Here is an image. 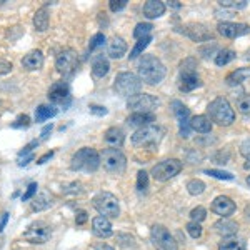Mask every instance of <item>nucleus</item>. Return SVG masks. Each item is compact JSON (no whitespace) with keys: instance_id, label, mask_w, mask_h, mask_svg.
Wrapping results in <instances>:
<instances>
[{"instance_id":"57","label":"nucleus","mask_w":250,"mask_h":250,"mask_svg":"<svg viewBox=\"0 0 250 250\" xmlns=\"http://www.w3.org/2000/svg\"><path fill=\"white\" fill-rule=\"evenodd\" d=\"M95 250H115V249L110 247V245H107V244H100V245H97Z\"/></svg>"},{"instance_id":"59","label":"nucleus","mask_w":250,"mask_h":250,"mask_svg":"<svg viewBox=\"0 0 250 250\" xmlns=\"http://www.w3.org/2000/svg\"><path fill=\"white\" fill-rule=\"evenodd\" d=\"M245 215H247V219H250V207L245 208Z\"/></svg>"},{"instance_id":"17","label":"nucleus","mask_w":250,"mask_h":250,"mask_svg":"<svg viewBox=\"0 0 250 250\" xmlns=\"http://www.w3.org/2000/svg\"><path fill=\"white\" fill-rule=\"evenodd\" d=\"M182 32L187 35L188 39H192L193 42H207L212 39V34L204 23H187L185 27H182Z\"/></svg>"},{"instance_id":"51","label":"nucleus","mask_w":250,"mask_h":250,"mask_svg":"<svg viewBox=\"0 0 250 250\" xmlns=\"http://www.w3.org/2000/svg\"><path fill=\"white\" fill-rule=\"evenodd\" d=\"M87 220H88V215H87L85 210H80L77 213V217H75V224H77V225H83Z\"/></svg>"},{"instance_id":"41","label":"nucleus","mask_w":250,"mask_h":250,"mask_svg":"<svg viewBox=\"0 0 250 250\" xmlns=\"http://www.w3.org/2000/svg\"><path fill=\"white\" fill-rule=\"evenodd\" d=\"M187 232L192 239H199L202 235V225L197 224V222H188L187 224Z\"/></svg>"},{"instance_id":"13","label":"nucleus","mask_w":250,"mask_h":250,"mask_svg":"<svg viewBox=\"0 0 250 250\" xmlns=\"http://www.w3.org/2000/svg\"><path fill=\"white\" fill-rule=\"evenodd\" d=\"M50 237H52V230L45 222H34V224L29 225V229L23 232V239L35 245L45 244V242L50 240Z\"/></svg>"},{"instance_id":"14","label":"nucleus","mask_w":250,"mask_h":250,"mask_svg":"<svg viewBox=\"0 0 250 250\" xmlns=\"http://www.w3.org/2000/svg\"><path fill=\"white\" fill-rule=\"evenodd\" d=\"M170 108L173 112V115L177 117L179 120V132H180V137L182 139H188L190 137V110L184 105L180 100H172L170 104Z\"/></svg>"},{"instance_id":"49","label":"nucleus","mask_w":250,"mask_h":250,"mask_svg":"<svg viewBox=\"0 0 250 250\" xmlns=\"http://www.w3.org/2000/svg\"><path fill=\"white\" fill-rule=\"evenodd\" d=\"M37 145H39V140H34V142L27 144L25 147H23V150L19 152V159H22V157H25V155H30L32 150H34V147H37Z\"/></svg>"},{"instance_id":"23","label":"nucleus","mask_w":250,"mask_h":250,"mask_svg":"<svg viewBox=\"0 0 250 250\" xmlns=\"http://www.w3.org/2000/svg\"><path fill=\"white\" fill-rule=\"evenodd\" d=\"M104 140H105V144L110 148H117V147H122V144L125 140V135H124L122 128L110 127V128H107L105 134H104Z\"/></svg>"},{"instance_id":"58","label":"nucleus","mask_w":250,"mask_h":250,"mask_svg":"<svg viewBox=\"0 0 250 250\" xmlns=\"http://www.w3.org/2000/svg\"><path fill=\"white\" fill-rule=\"evenodd\" d=\"M168 7H172V9H180V7H182V3L173 0V2H168Z\"/></svg>"},{"instance_id":"22","label":"nucleus","mask_w":250,"mask_h":250,"mask_svg":"<svg viewBox=\"0 0 250 250\" xmlns=\"http://www.w3.org/2000/svg\"><path fill=\"white\" fill-rule=\"evenodd\" d=\"M110 70V63L105 55H95L92 60V74L95 79H104Z\"/></svg>"},{"instance_id":"25","label":"nucleus","mask_w":250,"mask_h":250,"mask_svg":"<svg viewBox=\"0 0 250 250\" xmlns=\"http://www.w3.org/2000/svg\"><path fill=\"white\" fill-rule=\"evenodd\" d=\"M108 57L112 59H122L125 55V52H127V43H125V40L122 37H114L108 42Z\"/></svg>"},{"instance_id":"35","label":"nucleus","mask_w":250,"mask_h":250,"mask_svg":"<svg viewBox=\"0 0 250 250\" xmlns=\"http://www.w3.org/2000/svg\"><path fill=\"white\" fill-rule=\"evenodd\" d=\"M150 42H152V37H147V39L139 40V42L135 43V47L132 48V52H130V55H128V59L134 60V59L139 57V55H142V54H144V50L148 47V43H150Z\"/></svg>"},{"instance_id":"18","label":"nucleus","mask_w":250,"mask_h":250,"mask_svg":"<svg viewBox=\"0 0 250 250\" xmlns=\"http://www.w3.org/2000/svg\"><path fill=\"white\" fill-rule=\"evenodd\" d=\"M217 29H219L220 35H224L227 39H237L250 32V27L247 23H232V22H220Z\"/></svg>"},{"instance_id":"50","label":"nucleus","mask_w":250,"mask_h":250,"mask_svg":"<svg viewBox=\"0 0 250 250\" xmlns=\"http://www.w3.org/2000/svg\"><path fill=\"white\" fill-rule=\"evenodd\" d=\"M215 17L217 19H230V17H233V12L229 10V9H224V7H220V9L215 10Z\"/></svg>"},{"instance_id":"40","label":"nucleus","mask_w":250,"mask_h":250,"mask_svg":"<svg viewBox=\"0 0 250 250\" xmlns=\"http://www.w3.org/2000/svg\"><path fill=\"white\" fill-rule=\"evenodd\" d=\"M237 108H239L240 114L250 115V95H244L237 100Z\"/></svg>"},{"instance_id":"52","label":"nucleus","mask_w":250,"mask_h":250,"mask_svg":"<svg viewBox=\"0 0 250 250\" xmlns=\"http://www.w3.org/2000/svg\"><path fill=\"white\" fill-rule=\"evenodd\" d=\"M12 70V63L10 62H0V75H5Z\"/></svg>"},{"instance_id":"39","label":"nucleus","mask_w":250,"mask_h":250,"mask_svg":"<svg viewBox=\"0 0 250 250\" xmlns=\"http://www.w3.org/2000/svg\"><path fill=\"white\" fill-rule=\"evenodd\" d=\"M137 188L139 192H145L148 188V173L145 170H139L137 173Z\"/></svg>"},{"instance_id":"28","label":"nucleus","mask_w":250,"mask_h":250,"mask_svg":"<svg viewBox=\"0 0 250 250\" xmlns=\"http://www.w3.org/2000/svg\"><path fill=\"white\" fill-rule=\"evenodd\" d=\"M247 79H250V67H242L233 70L232 74H229L225 82H227V85H239V83H242Z\"/></svg>"},{"instance_id":"27","label":"nucleus","mask_w":250,"mask_h":250,"mask_svg":"<svg viewBox=\"0 0 250 250\" xmlns=\"http://www.w3.org/2000/svg\"><path fill=\"white\" fill-rule=\"evenodd\" d=\"M154 120H155L154 114H132V115H128L127 124L130 125V127L144 128V127H148V125H152Z\"/></svg>"},{"instance_id":"26","label":"nucleus","mask_w":250,"mask_h":250,"mask_svg":"<svg viewBox=\"0 0 250 250\" xmlns=\"http://www.w3.org/2000/svg\"><path fill=\"white\" fill-rule=\"evenodd\" d=\"M190 127L192 130L199 132V134H210L212 132V122L208 117L205 115H195L190 119Z\"/></svg>"},{"instance_id":"34","label":"nucleus","mask_w":250,"mask_h":250,"mask_svg":"<svg viewBox=\"0 0 250 250\" xmlns=\"http://www.w3.org/2000/svg\"><path fill=\"white\" fill-rule=\"evenodd\" d=\"M152 29H154V25H152V23H144V22L137 23V27H135V30H134V37L137 40H142V39L150 37Z\"/></svg>"},{"instance_id":"53","label":"nucleus","mask_w":250,"mask_h":250,"mask_svg":"<svg viewBox=\"0 0 250 250\" xmlns=\"http://www.w3.org/2000/svg\"><path fill=\"white\" fill-rule=\"evenodd\" d=\"M32 160H34V154L22 157V159H19V167H25V165H29Z\"/></svg>"},{"instance_id":"54","label":"nucleus","mask_w":250,"mask_h":250,"mask_svg":"<svg viewBox=\"0 0 250 250\" xmlns=\"http://www.w3.org/2000/svg\"><path fill=\"white\" fill-rule=\"evenodd\" d=\"M54 154H55L54 150H50V152H47V154H43V155L37 160V164H39V165H43V164L47 162V160H50L52 157H54Z\"/></svg>"},{"instance_id":"8","label":"nucleus","mask_w":250,"mask_h":250,"mask_svg":"<svg viewBox=\"0 0 250 250\" xmlns=\"http://www.w3.org/2000/svg\"><path fill=\"white\" fill-rule=\"evenodd\" d=\"M182 162L177 159H167L164 162L157 164L154 168H152V177L157 180V182H167V180L173 179L175 175H179L182 172Z\"/></svg>"},{"instance_id":"31","label":"nucleus","mask_w":250,"mask_h":250,"mask_svg":"<svg viewBox=\"0 0 250 250\" xmlns=\"http://www.w3.org/2000/svg\"><path fill=\"white\" fill-rule=\"evenodd\" d=\"M52 205V199L47 195V193H39L37 197L34 199V202H32V210L35 212H40V210H45Z\"/></svg>"},{"instance_id":"15","label":"nucleus","mask_w":250,"mask_h":250,"mask_svg":"<svg viewBox=\"0 0 250 250\" xmlns=\"http://www.w3.org/2000/svg\"><path fill=\"white\" fill-rule=\"evenodd\" d=\"M48 100L55 105H63L67 107L70 104V88L65 82H55L52 83L50 88H48Z\"/></svg>"},{"instance_id":"12","label":"nucleus","mask_w":250,"mask_h":250,"mask_svg":"<svg viewBox=\"0 0 250 250\" xmlns=\"http://www.w3.org/2000/svg\"><path fill=\"white\" fill-rule=\"evenodd\" d=\"M55 67L60 74L63 75H72L79 67V57L77 52L74 48H63L57 54V59H55Z\"/></svg>"},{"instance_id":"10","label":"nucleus","mask_w":250,"mask_h":250,"mask_svg":"<svg viewBox=\"0 0 250 250\" xmlns=\"http://www.w3.org/2000/svg\"><path fill=\"white\" fill-rule=\"evenodd\" d=\"M164 128L157 127V125H148V127L139 128L134 135H132V144L135 147H145V145H155L162 140Z\"/></svg>"},{"instance_id":"62","label":"nucleus","mask_w":250,"mask_h":250,"mask_svg":"<svg viewBox=\"0 0 250 250\" xmlns=\"http://www.w3.org/2000/svg\"><path fill=\"white\" fill-rule=\"evenodd\" d=\"M247 184H249V187H250V175L247 177Z\"/></svg>"},{"instance_id":"43","label":"nucleus","mask_w":250,"mask_h":250,"mask_svg":"<svg viewBox=\"0 0 250 250\" xmlns=\"http://www.w3.org/2000/svg\"><path fill=\"white\" fill-rule=\"evenodd\" d=\"M105 43V35L104 34H95L94 37L90 39V43H88V52L95 50L97 47H102Z\"/></svg>"},{"instance_id":"44","label":"nucleus","mask_w":250,"mask_h":250,"mask_svg":"<svg viewBox=\"0 0 250 250\" xmlns=\"http://www.w3.org/2000/svg\"><path fill=\"white\" fill-rule=\"evenodd\" d=\"M30 125V117L29 115H20L17 117L14 124H12V128H27Z\"/></svg>"},{"instance_id":"36","label":"nucleus","mask_w":250,"mask_h":250,"mask_svg":"<svg viewBox=\"0 0 250 250\" xmlns=\"http://www.w3.org/2000/svg\"><path fill=\"white\" fill-rule=\"evenodd\" d=\"M220 7H224V9H229V10H242L245 9V7L249 5L247 0H220Z\"/></svg>"},{"instance_id":"48","label":"nucleus","mask_w":250,"mask_h":250,"mask_svg":"<svg viewBox=\"0 0 250 250\" xmlns=\"http://www.w3.org/2000/svg\"><path fill=\"white\" fill-rule=\"evenodd\" d=\"M240 154L244 159H247L250 162V137L249 139H245L244 142L240 144Z\"/></svg>"},{"instance_id":"30","label":"nucleus","mask_w":250,"mask_h":250,"mask_svg":"<svg viewBox=\"0 0 250 250\" xmlns=\"http://www.w3.org/2000/svg\"><path fill=\"white\" fill-rule=\"evenodd\" d=\"M57 112L59 110L54 105H45V104H42V105H39L35 108V122H45V120L57 115Z\"/></svg>"},{"instance_id":"56","label":"nucleus","mask_w":250,"mask_h":250,"mask_svg":"<svg viewBox=\"0 0 250 250\" xmlns=\"http://www.w3.org/2000/svg\"><path fill=\"white\" fill-rule=\"evenodd\" d=\"M7 220H9V213H3L2 215V220H0V232L3 230V229H5V224H7Z\"/></svg>"},{"instance_id":"24","label":"nucleus","mask_w":250,"mask_h":250,"mask_svg":"<svg viewBox=\"0 0 250 250\" xmlns=\"http://www.w3.org/2000/svg\"><path fill=\"white\" fill-rule=\"evenodd\" d=\"M165 3L160 0H148L144 3V15L147 19H159L165 14Z\"/></svg>"},{"instance_id":"46","label":"nucleus","mask_w":250,"mask_h":250,"mask_svg":"<svg viewBox=\"0 0 250 250\" xmlns=\"http://www.w3.org/2000/svg\"><path fill=\"white\" fill-rule=\"evenodd\" d=\"M108 7H110L112 12H120L127 7V0H110Z\"/></svg>"},{"instance_id":"47","label":"nucleus","mask_w":250,"mask_h":250,"mask_svg":"<svg viewBox=\"0 0 250 250\" xmlns=\"http://www.w3.org/2000/svg\"><path fill=\"white\" fill-rule=\"evenodd\" d=\"M88 110H90V114L99 115V117H104V115H107V114H108V110H107L105 107L95 105V104H90V105H88Z\"/></svg>"},{"instance_id":"45","label":"nucleus","mask_w":250,"mask_h":250,"mask_svg":"<svg viewBox=\"0 0 250 250\" xmlns=\"http://www.w3.org/2000/svg\"><path fill=\"white\" fill-rule=\"evenodd\" d=\"M37 188H39V185L35 184V182H32V184H29V187H27V190H25V193L22 195V202H27V200H30L32 197L37 193Z\"/></svg>"},{"instance_id":"7","label":"nucleus","mask_w":250,"mask_h":250,"mask_svg":"<svg viewBox=\"0 0 250 250\" xmlns=\"http://www.w3.org/2000/svg\"><path fill=\"white\" fill-rule=\"evenodd\" d=\"M100 162H102L104 168L110 173L120 175L127 168V157H125L119 148H105V150L100 154Z\"/></svg>"},{"instance_id":"21","label":"nucleus","mask_w":250,"mask_h":250,"mask_svg":"<svg viewBox=\"0 0 250 250\" xmlns=\"http://www.w3.org/2000/svg\"><path fill=\"white\" fill-rule=\"evenodd\" d=\"M213 229H215L217 233H220L224 237H233L239 232V224L230 219H220L213 224Z\"/></svg>"},{"instance_id":"29","label":"nucleus","mask_w":250,"mask_h":250,"mask_svg":"<svg viewBox=\"0 0 250 250\" xmlns=\"http://www.w3.org/2000/svg\"><path fill=\"white\" fill-rule=\"evenodd\" d=\"M34 27L39 32H45L48 29V10L47 5L40 7L34 15Z\"/></svg>"},{"instance_id":"60","label":"nucleus","mask_w":250,"mask_h":250,"mask_svg":"<svg viewBox=\"0 0 250 250\" xmlns=\"http://www.w3.org/2000/svg\"><path fill=\"white\" fill-rule=\"evenodd\" d=\"M2 247H3V239L0 237V250H2Z\"/></svg>"},{"instance_id":"6","label":"nucleus","mask_w":250,"mask_h":250,"mask_svg":"<svg viewBox=\"0 0 250 250\" xmlns=\"http://www.w3.org/2000/svg\"><path fill=\"white\" fill-rule=\"evenodd\" d=\"M92 205L95 207V210L104 215L105 219H117L120 213L119 207V199L110 192H99L92 199Z\"/></svg>"},{"instance_id":"55","label":"nucleus","mask_w":250,"mask_h":250,"mask_svg":"<svg viewBox=\"0 0 250 250\" xmlns=\"http://www.w3.org/2000/svg\"><path fill=\"white\" fill-rule=\"evenodd\" d=\"M52 128H54V125H52V124L45 125V127L42 128V134H40V139H42V140L48 139V134H50V132H52Z\"/></svg>"},{"instance_id":"2","label":"nucleus","mask_w":250,"mask_h":250,"mask_svg":"<svg viewBox=\"0 0 250 250\" xmlns=\"http://www.w3.org/2000/svg\"><path fill=\"white\" fill-rule=\"evenodd\" d=\"M100 154L95 148L83 147L74 154L70 160V168L74 172H95L100 167Z\"/></svg>"},{"instance_id":"5","label":"nucleus","mask_w":250,"mask_h":250,"mask_svg":"<svg viewBox=\"0 0 250 250\" xmlns=\"http://www.w3.org/2000/svg\"><path fill=\"white\" fill-rule=\"evenodd\" d=\"M114 88L119 95L130 99V97L140 94L142 80H140L139 75L132 74V72H120L114 80Z\"/></svg>"},{"instance_id":"38","label":"nucleus","mask_w":250,"mask_h":250,"mask_svg":"<svg viewBox=\"0 0 250 250\" xmlns=\"http://www.w3.org/2000/svg\"><path fill=\"white\" fill-rule=\"evenodd\" d=\"M204 173H207V175L213 177V179H219V180H233V179H235L230 172L217 170V168H207V170H204Z\"/></svg>"},{"instance_id":"1","label":"nucleus","mask_w":250,"mask_h":250,"mask_svg":"<svg viewBox=\"0 0 250 250\" xmlns=\"http://www.w3.org/2000/svg\"><path fill=\"white\" fill-rule=\"evenodd\" d=\"M165 65L154 55H144L139 60V77L147 85H157L165 79Z\"/></svg>"},{"instance_id":"20","label":"nucleus","mask_w":250,"mask_h":250,"mask_svg":"<svg viewBox=\"0 0 250 250\" xmlns=\"http://www.w3.org/2000/svg\"><path fill=\"white\" fill-rule=\"evenodd\" d=\"M43 65V54L40 50H30L22 59V67L27 70H39Z\"/></svg>"},{"instance_id":"33","label":"nucleus","mask_w":250,"mask_h":250,"mask_svg":"<svg viewBox=\"0 0 250 250\" xmlns=\"http://www.w3.org/2000/svg\"><path fill=\"white\" fill-rule=\"evenodd\" d=\"M219 250H247V245H245L244 240L239 239H227L224 242H220Z\"/></svg>"},{"instance_id":"19","label":"nucleus","mask_w":250,"mask_h":250,"mask_svg":"<svg viewBox=\"0 0 250 250\" xmlns=\"http://www.w3.org/2000/svg\"><path fill=\"white\" fill-rule=\"evenodd\" d=\"M92 232H94L95 237L99 239H107L114 233V229H112L110 220L105 219L104 215H97L94 220H92Z\"/></svg>"},{"instance_id":"3","label":"nucleus","mask_w":250,"mask_h":250,"mask_svg":"<svg viewBox=\"0 0 250 250\" xmlns=\"http://www.w3.org/2000/svg\"><path fill=\"white\" fill-rule=\"evenodd\" d=\"M207 112L210 115L212 122L222 125V127H229V125L233 124L235 120V112H233L232 105L229 104L227 99L224 97H217L213 99L207 107Z\"/></svg>"},{"instance_id":"42","label":"nucleus","mask_w":250,"mask_h":250,"mask_svg":"<svg viewBox=\"0 0 250 250\" xmlns=\"http://www.w3.org/2000/svg\"><path fill=\"white\" fill-rule=\"evenodd\" d=\"M190 219H192V222H197V224H200V222H204L205 219H207V210H205L204 207L193 208V210L190 212Z\"/></svg>"},{"instance_id":"16","label":"nucleus","mask_w":250,"mask_h":250,"mask_svg":"<svg viewBox=\"0 0 250 250\" xmlns=\"http://www.w3.org/2000/svg\"><path fill=\"white\" fill-rule=\"evenodd\" d=\"M212 212L217 213V215H220L222 219H229L230 215H233V212H235L237 205L235 202L230 199V197L227 195H219L213 199V202L210 205Z\"/></svg>"},{"instance_id":"37","label":"nucleus","mask_w":250,"mask_h":250,"mask_svg":"<svg viewBox=\"0 0 250 250\" xmlns=\"http://www.w3.org/2000/svg\"><path fill=\"white\" fill-rule=\"evenodd\" d=\"M187 190L190 195H200V193L205 192V184L200 179H192L187 184Z\"/></svg>"},{"instance_id":"4","label":"nucleus","mask_w":250,"mask_h":250,"mask_svg":"<svg viewBox=\"0 0 250 250\" xmlns=\"http://www.w3.org/2000/svg\"><path fill=\"white\" fill-rule=\"evenodd\" d=\"M197 60L188 57L180 63V77H179V88L182 92H192L195 88L202 87V80L197 74Z\"/></svg>"},{"instance_id":"61","label":"nucleus","mask_w":250,"mask_h":250,"mask_svg":"<svg viewBox=\"0 0 250 250\" xmlns=\"http://www.w3.org/2000/svg\"><path fill=\"white\" fill-rule=\"evenodd\" d=\"M245 168H250V162H247V164H245Z\"/></svg>"},{"instance_id":"32","label":"nucleus","mask_w":250,"mask_h":250,"mask_svg":"<svg viewBox=\"0 0 250 250\" xmlns=\"http://www.w3.org/2000/svg\"><path fill=\"white\" fill-rule=\"evenodd\" d=\"M235 57H237L235 52L230 50V48H224V50H220L219 54L215 55V63L219 67H224V65H227V63H230Z\"/></svg>"},{"instance_id":"9","label":"nucleus","mask_w":250,"mask_h":250,"mask_svg":"<svg viewBox=\"0 0 250 250\" xmlns=\"http://www.w3.org/2000/svg\"><path fill=\"white\" fill-rule=\"evenodd\" d=\"M159 105V99L152 94H137L127 102V107L134 110V114H152Z\"/></svg>"},{"instance_id":"11","label":"nucleus","mask_w":250,"mask_h":250,"mask_svg":"<svg viewBox=\"0 0 250 250\" xmlns=\"http://www.w3.org/2000/svg\"><path fill=\"white\" fill-rule=\"evenodd\" d=\"M150 239L157 250H179V245H177L173 235L167 230V227H164L160 224H155L152 227Z\"/></svg>"}]
</instances>
